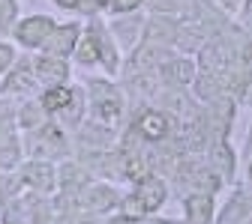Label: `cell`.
<instances>
[{"label": "cell", "mask_w": 252, "mask_h": 224, "mask_svg": "<svg viewBox=\"0 0 252 224\" xmlns=\"http://www.w3.org/2000/svg\"><path fill=\"white\" fill-rule=\"evenodd\" d=\"M33 72H36V81L45 84V87L66 84V78H69L66 60H63V57H48V54H39L33 60Z\"/></svg>", "instance_id": "3"}, {"label": "cell", "mask_w": 252, "mask_h": 224, "mask_svg": "<svg viewBox=\"0 0 252 224\" xmlns=\"http://www.w3.org/2000/svg\"><path fill=\"white\" fill-rule=\"evenodd\" d=\"M21 179L27 185H33L36 191H51V185H54V168L48 162H30V165H24Z\"/></svg>", "instance_id": "6"}, {"label": "cell", "mask_w": 252, "mask_h": 224, "mask_svg": "<svg viewBox=\"0 0 252 224\" xmlns=\"http://www.w3.org/2000/svg\"><path fill=\"white\" fill-rule=\"evenodd\" d=\"M6 224H15V221H6Z\"/></svg>", "instance_id": "15"}, {"label": "cell", "mask_w": 252, "mask_h": 224, "mask_svg": "<svg viewBox=\"0 0 252 224\" xmlns=\"http://www.w3.org/2000/svg\"><path fill=\"white\" fill-rule=\"evenodd\" d=\"M78 39H81V27H78V24H54L51 33H48V36L42 39V45H39V54L63 57V60H66V57L75 51Z\"/></svg>", "instance_id": "1"}, {"label": "cell", "mask_w": 252, "mask_h": 224, "mask_svg": "<svg viewBox=\"0 0 252 224\" xmlns=\"http://www.w3.org/2000/svg\"><path fill=\"white\" fill-rule=\"evenodd\" d=\"M15 63V48L9 42H0V75H6Z\"/></svg>", "instance_id": "13"}, {"label": "cell", "mask_w": 252, "mask_h": 224, "mask_svg": "<svg viewBox=\"0 0 252 224\" xmlns=\"http://www.w3.org/2000/svg\"><path fill=\"white\" fill-rule=\"evenodd\" d=\"M18 21V0H0V33H12Z\"/></svg>", "instance_id": "11"}, {"label": "cell", "mask_w": 252, "mask_h": 224, "mask_svg": "<svg viewBox=\"0 0 252 224\" xmlns=\"http://www.w3.org/2000/svg\"><path fill=\"white\" fill-rule=\"evenodd\" d=\"M141 3V0H111V9H117V12H126V9H135Z\"/></svg>", "instance_id": "14"}, {"label": "cell", "mask_w": 252, "mask_h": 224, "mask_svg": "<svg viewBox=\"0 0 252 224\" xmlns=\"http://www.w3.org/2000/svg\"><path fill=\"white\" fill-rule=\"evenodd\" d=\"M51 27H54V21H51L48 15H27V18L15 21L12 36H15V42L24 45V48H39L42 39L51 33Z\"/></svg>", "instance_id": "2"}, {"label": "cell", "mask_w": 252, "mask_h": 224, "mask_svg": "<svg viewBox=\"0 0 252 224\" xmlns=\"http://www.w3.org/2000/svg\"><path fill=\"white\" fill-rule=\"evenodd\" d=\"M138 125H141V132H144L147 138H159V135H165V129H168V123H165L162 114H144V120H141Z\"/></svg>", "instance_id": "12"}, {"label": "cell", "mask_w": 252, "mask_h": 224, "mask_svg": "<svg viewBox=\"0 0 252 224\" xmlns=\"http://www.w3.org/2000/svg\"><path fill=\"white\" fill-rule=\"evenodd\" d=\"M78 90H72V87H66V84H57V87H48L45 93H42V99H39V105H42V111L45 114H54V117H63L72 105H75V99H78Z\"/></svg>", "instance_id": "5"}, {"label": "cell", "mask_w": 252, "mask_h": 224, "mask_svg": "<svg viewBox=\"0 0 252 224\" xmlns=\"http://www.w3.org/2000/svg\"><path fill=\"white\" fill-rule=\"evenodd\" d=\"M186 209H189V224H207V218H210V198L207 195L189 198Z\"/></svg>", "instance_id": "8"}, {"label": "cell", "mask_w": 252, "mask_h": 224, "mask_svg": "<svg viewBox=\"0 0 252 224\" xmlns=\"http://www.w3.org/2000/svg\"><path fill=\"white\" fill-rule=\"evenodd\" d=\"M141 203H144V209H153V206H159L162 203V198H165V191H162V185L159 182H153V179H147L144 185H141V191L135 195Z\"/></svg>", "instance_id": "9"}, {"label": "cell", "mask_w": 252, "mask_h": 224, "mask_svg": "<svg viewBox=\"0 0 252 224\" xmlns=\"http://www.w3.org/2000/svg\"><path fill=\"white\" fill-rule=\"evenodd\" d=\"M39 81H36V72H33V60H18L15 69H9V78L3 81L0 93L3 96H21V93H30Z\"/></svg>", "instance_id": "4"}, {"label": "cell", "mask_w": 252, "mask_h": 224, "mask_svg": "<svg viewBox=\"0 0 252 224\" xmlns=\"http://www.w3.org/2000/svg\"><path fill=\"white\" fill-rule=\"evenodd\" d=\"M75 57H78V63H96L99 60V36L96 33H87L84 39H78V45H75V51H72Z\"/></svg>", "instance_id": "7"}, {"label": "cell", "mask_w": 252, "mask_h": 224, "mask_svg": "<svg viewBox=\"0 0 252 224\" xmlns=\"http://www.w3.org/2000/svg\"><path fill=\"white\" fill-rule=\"evenodd\" d=\"M78 200L87 209H105V206H111V191H105V188H84V195Z\"/></svg>", "instance_id": "10"}]
</instances>
